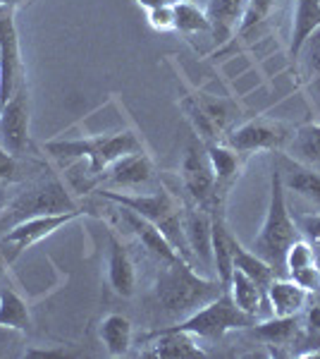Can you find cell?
Wrapping results in <instances>:
<instances>
[{
	"label": "cell",
	"mask_w": 320,
	"mask_h": 359,
	"mask_svg": "<svg viewBox=\"0 0 320 359\" xmlns=\"http://www.w3.org/2000/svg\"><path fill=\"white\" fill-rule=\"evenodd\" d=\"M96 194L101 199L110 201V204L130 208V211L139 213L141 218H146L148 223H153L172 242V247L179 252V257L184 262H189L191 254L182 230V208H179L177 199L170 192L160 189V192L153 194H120V192H110V189H98Z\"/></svg>",
	"instance_id": "cell-4"
},
{
	"label": "cell",
	"mask_w": 320,
	"mask_h": 359,
	"mask_svg": "<svg viewBox=\"0 0 320 359\" xmlns=\"http://www.w3.org/2000/svg\"><path fill=\"white\" fill-rule=\"evenodd\" d=\"M265 294L272 316H296L308 299V292L301 285H296L292 278H272Z\"/></svg>",
	"instance_id": "cell-18"
},
{
	"label": "cell",
	"mask_w": 320,
	"mask_h": 359,
	"mask_svg": "<svg viewBox=\"0 0 320 359\" xmlns=\"http://www.w3.org/2000/svg\"><path fill=\"white\" fill-rule=\"evenodd\" d=\"M17 172V163H15V156L8 151V149L0 144V184L13 180Z\"/></svg>",
	"instance_id": "cell-34"
},
{
	"label": "cell",
	"mask_w": 320,
	"mask_h": 359,
	"mask_svg": "<svg viewBox=\"0 0 320 359\" xmlns=\"http://www.w3.org/2000/svg\"><path fill=\"white\" fill-rule=\"evenodd\" d=\"M316 264V257H313V245L306 240H294L292 245H289L287 254H284V271H287V276L296 273V271L301 269H308V266Z\"/></svg>",
	"instance_id": "cell-30"
},
{
	"label": "cell",
	"mask_w": 320,
	"mask_h": 359,
	"mask_svg": "<svg viewBox=\"0 0 320 359\" xmlns=\"http://www.w3.org/2000/svg\"><path fill=\"white\" fill-rule=\"evenodd\" d=\"M108 283L115 294L130 299L137 292V271L127 247L115 237L108 235Z\"/></svg>",
	"instance_id": "cell-13"
},
{
	"label": "cell",
	"mask_w": 320,
	"mask_h": 359,
	"mask_svg": "<svg viewBox=\"0 0 320 359\" xmlns=\"http://www.w3.org/2000/svg\"><path fill=\"white\" fill-rule=\"evenodd\" d=\"M299 235H304L306 242H311L313 247H320V211L318 213H304V216L294 218Z\"/></svg>",
	"instance_id": "cell-32"
},
{
	"label": "cell",
	"mask_w": 320,
	"mask_h": 359,
	"mask_svg": "<svg viewBox=\"0 0 320 359\" xmlns=\"http://www.w3.org/2000/svg\"><path fill=\"white\" fill-rule=\"evenodd\" d=\"M194 3H199V5H206V3H208V0H194Z\"/></svg>",
	"instance_id": "cell-40"
},
{
	"label": "cell",
	"mask_w": 320,
	"mask_h": 359,
	"mask_svg": "<svg viewBox=\"0 0 320 359\" xmlns=\"http://www.w3.org/2000/svg\"><path fill=\"white\" fill-rule=\"evenodd\" d=\"M206 156L215 175V201H225L227 189L232 187V182H235L242 170L239 151H235V149H230V147H223V144H218V142H211V144H206Z\"/></svg>",
	"instance_id": "cell-16"
},
{
	"label": "cell",
	"mask_w": 320,
	"mask_h": 359,
	"mask_svg": "<svg viewBox=\"0 0 320 359\" xmlns=\"http://www.w3.org/2000/svg\"><path fill=\"white\" fill-rule=\"evenodd\" d=\"M196 101H199L201 111L206 113V118L211 120L213 130L223 132L232 118V111H230V106H227V101H223V98H218V96H211V94H196Z\"/></svg>",
	"instance_id": "cell-29"
},
{
	"label": "cell",
	"mask_w": 320,
	"mask_h": 359,
	"mask_svg": "<svg viewBox=\"0 0 320 359\" xmlns=\"http://www.w3.org/2000/svg\"><path fill=\"white\" fill-rule=\"evenodd\" d=\"M148 25L158 32H170L174 29V17H172V8H158L148 13Z\"/></svg>",
	"instance_id": "cell-33"
},
{
	"label": "cell",
	"mask_w": 320,
	"mask_h": 359,
	"mask_svg": "<svg viewBox=\"0 0 320 359\" xmlns=\"http://www.w3.org/2000/svg\"><path fill=\"white\" fill-rule=\"evenodd\" d=\"M69 211H79L72 194L67 192L60 180H48V182H41L29 192L20 194L10 206L0 208V233H8L13 225L27 221V218Z\"/></svg>",
	"instance_id": "cell-6"
},
{
	"label": "cell",
	"mask_w": 320,
	"mask_h": 359,
	"mask_svg": "<svg viewBox=\"0 0 320 359\" xmlns=\"http://www.w3.org/2000/svg\"><path fill=\"white\" fill-rule=\"evenodd\" d=\"M306 89H308V94H311L313 103H316V108L320 111V74H316V77H311V79H306Z\"/></svg>",
	"instance_id": "cell-37"
},
{
	"label": "cell",
	"mask_w": 320,
	"mask_h": 359,
	"mask_svg": "<svg viewBox=\"0 0 320 359\" xmlns=\"http://www.w3.org/2000/svg\"><path fill=\"white\" fill-rule=\"evenodd\" d=\"M227 292L232 294L235 304L239 306L242 311H246L249 316H260V306H263L265 290L256 280H251L246 273H242V271H237V269L232 271Z\"/></svg>",
	"instance_id": "cell-24"
},
{
	"label": "cell",
	"mask_w": 320,
	"mask_h": 359,
	"mask_svg": "<svg viewBox=\"0 0 320 359\" xmlns=\"http://www.w3.org/2000/svg\"><path fill=\"white\" fill-rule=\"evenodd\" d=\"M29 326H32V316H29L27 302L15 290L3 287L0 290V328L27 331Z\"/></svg>",
	"instance_id": "cell-26"
},
{
	"label": "cell",
	"mask_w": 320,
	"mask_h": 359,
	"mask_svg": "<svg viewBox=\"0 0 320 359\" xmlns=\"http://www.w3.org/2000/svg\"><path fill=\"white\" fill-rule=\"evenodd\" d=\"M84 211H69V213H46V216H34L27 221L13 225L8 233L0 237V254L5 264H13L20 254H25L29 247L39 245L41 240L50 237L55 230L65 228L67 223L77 221Z\"/></svg>",
	"instance_id": "cell-7"
},
{
	"label": "cell",
	"mask_w": 320,
	"mask_h": 359,
	"mask_svg": "<svg viewBox=\"0 0 320 359\" xmlns=\"http://www.w3.org/2000/svg\"><path fill=\"white\" fill-rule=\"evenodd\" d=\"M206 17L211 22V34L218 43H225L232 39V34L239 29L246 0H208L203 5Z\"/></svg>",
	"instance_id": "cell-17"
},
{
	"label": "cell",
	"mask_w": 320,
	"mask_h": 359,
	"mask_svg": "<svg viewBox=\"0 0 320 359\" xmlns=\"http://www.w3.org/2000/svg\"><path fill=\"white\" fill-rule=\"evenodd\" d=\"M280 175H282V184L284 189H292L304 199L313 201L320 208V172L316 168L299 163V161H292L287 168H280Z\"/></svg>",
	"instance_id": "cell-21"
},
{
	"label": "cell",
	"mask_w": 320,
	"mask_h": 359,
	"mask_svg": "<svg viewBox=\"0 0 320 359\" xmlns=\"http://www.w3.org/2000/svg\"><path fill=\"white\" fill-rule=\"evenodd\" d=\"M118 208H120V211H118L120 218L125 221L127 228H130L132 233L139 237V242H141V245L146 247L151 254H155L162 264L182 259L177 249L172 247V242L167 240V237L162 235L153 223H148L146 218H141L139 213H134V211H130V208H125V206H118Z\"/></svg>",
	"instance_id": "cell-14"
},
{
	"label": "cell",
	"mask_w": 320,
	"mask_h": 359,
	"mask_svg": "<svg viewBox=\"0 0 320 359\" xmlns=\"http://www.w3.org/2000/svg\"><path fill=\"white\" fill-rule=\"evenodd\" d=\"M277 0H246V10H244V17H242V25L237 32L239 34H246L249 29L258 27L260 22L270 15V10L275 8Z\"/></svg>",
	"instance_id": "cell-31"
},
{
	"label": "cell",
	"mask_w": 320,
	"mask_h": 359,
	"mask_svg": "<svg viewBox=\"0 0 320 359\" xmlns=\"http://www.w3.org/2000/svg\"><path fill=\"white\" fill-rule=\"evenodd\" d=\"M46 154L57 161H89V175L98 177L113 161L127 154L144 151L141 142L134 132H110V135H96L84 139H53L43 144Z\"/></svg>",
	"instance_id": "cell-3"
},
{
	"label": "cell",
	"mask_w": 320,
	"mask_h": 359,
	"mask_svg": "<svg viewBox=\"0 0 320 359\" xmlns=\"http://www.w3.org/2000/svg\"><path fill=\"white\" fill-rule=\"evenodd\" d=\"M179 177H182L184 189L194 199V204L208 211L215 201V175L211 170V163H208V156H203L194 144L184 151Z\"/></svg>",
	"instance_id": "cell-11"
},
{
	"label": "cell",
	"mask_w": 320,
	"mask_h": 359,
	"mask_svg": "<svg viewBox=\"0 0 320 359\" xmlns=\"http://www.w3.org/2000/svg\"><path fill=\"white\" fill-rule=\"evenodd\" d=\"M151 175H153V168H151V158L144 151L122 156V158L113 161V163L103 170V177H106L110 184H115V187H127V189L146 184Z\"/></svg>",
	"instance_id": "cell-15"
},
{
	"label": "cell",
	"mask_w": 320,
	"mask_h": 359,
	"mask_svg": "<svg viewBox=\"0 0 320 359\" xmlns=\"http://www.w3.org/2000/svg\"><path fill=\"white\" fill-rule=\"evenodd\" d=\"M225 290L223 283L199 276L184 259L165 262L155 278V299L160 309L174 318H187L196 309L218 299Z\"/></svg>",
	"instance_id": "cell-1"
},
{
	"label": "cell",
	"mask_w": 320,
	"mask_h": 359,
	"mask_svg": "<svg viewBox=\"0 0 320 359\" xmlns=\"http://www.w3.org/2000/svg\"><path fill=\"white\" fill-rule=\"evenodd\" d=\"M306 333L320 340V306H311L306 311Z\"/></svg>",
	"instance_id": "cell-35"
},
{
	"label": "cell",
	"mask_w": 320,
	"mask_h": 359,
	"mask_svg": "<svg viewBox=\"0 0 320 359\" xmlns=\"http://www.w3.org/2000/svg\"><path fill=\"white\" fill-rule=\"evenodd\" d=\"M253 333L267 345H289L299 333V321L296 316H272L270 321H263L258 326L253 323Z\"/></svg>",
	"instance_id": "cell-27"
},
{
	"label": "cell",
	"mask_w": 320,
	"mask_h": 359,
	"mask_svg": "<svg viewBox=\"0 0 320 359\" xmlns=\"http://www.w3.org/2000/svg\"><path fill=\"white\" fill-rule=\"evenodd\" d=\"M98 340L108 350V355L122 357L132 347V321L122 314H108L98 323Z\"/></svg>",
	"instance_id": "cell-22"
},
{
	"label": "cell",
	"mask_w": 320,
	"mask_h": 359,
	"mask_svg": "<svg viewBox=\"0 0 320 359\" xmlns=\"http://www.w3.org/2000/svg\"><path fill=\"white\" fill-rule=\"evenodd\" d=\"M174 3H177V0H137L139 8H144L146 13H151V10H158V8H172Z\"/></svg>",
	"instance_id": "cell-36"
},
{
	"label": "cell",
	"mask_w": 320,
	"mask_h": 359,
	"mask_svg": "<svg viewBox=\"0 0 320 359\" xmlns=\"http://www.w3.org/2000/svg\"><path fill=\"white\" fill-rule=\"evenodd\" d=\"M292 135H294L292 127L280 123V120L256 118L239 127H235V130L227 135V147L239 154L280 151V149H287Z\"/></svg>",
	"instance_id": "cell-8"
},
{
	"label": "cell",
	"mask_w": 320,
	"mask_h": 359,
	"mask_svg": "<svg viewBox=\"0 0 320 359\" xmlns=\"http://www.w3.org/2000/svg\"><path fill=\"white\" fill-rule=\"evenodd\" d=\"M253 323L256 316H249L246 311H242L235 304L232 294L225 290L218 299H213L206 306L196 309L194 314L182 318L177 326H167L162 331H182L203 340H223L227 333L242 331V328H249Z\"/></svg>",
	"instance_id": "cell-5"
},
{
	"label": "cell",
	"mask_w": 320,
	"mask_h": 359,
	"mask_svg": "<svg viewBox=\"0 0 320 359\" xmlns=\"http://www.w3.org/2000/svg\"><path fill=\"white\" fill-rule=\"evenodd\" d=\"M172 17H174V29L184 34L194 32H211V22L206 17V10L194 0H177L172 5Z\"/></svg>",
	"instance_id": "cell-28"
},
{
	"label": "cell",
	"mask_w": 320,
	"mask_h": 359,
	"mask_svg": "<svg viewBox=\"0 0 320 359\" xmlns=\"http://www.w3.org/2000/svg\"><path fill=\"white\" fill-rule=\"evenodd\" d=\"M294 240H299V228H296V221L289 213L287 189L282 184L280 165L272 163L270 199H267L265 208V221L260 225L258 235L253 237L251 252H256L263 262L270 264L277 273V271L284 269V254H287V249Z\"/></svg>",
	"instance_id": "cell-2"
},
{
	"label": "cell",
	"mask_w": 320,
	"mask_h": 359,
	"mask_svg": "<svg viewBox=\"0 0 320 359\" xmlns=\"http://www.w3.org/2000/svg\"><path fill=\"white\" fill-rule=\"evenodd\" d=\"M316 29H320V0H296L292 17V36H289V57L296 60L301 46Z\"/></svg>",
	"instance_id": "cell-20"
},
{
	"label": "cell",
	"mask_w": 320,
	"mask_h": 359,
	"mask_svg": "<svg viewBox=\"0 0 320 359\" xmlns=\"http://www.w3.org/2000/svg\"><path fill=\"white\" fill-rule=\"evenodd\" d=\"M25 84V62L20 50V34L15 25V8H0V106Z\"/></svg>",
	"instance_id": "cell-9"
},
{
	"label": "cell",
	"mask_w": 320,
	"mask_h": 359,
	"mask_svg": "<svg viewBox=\"0 0 320 359\" xmlns=\"http://www.w3.org/2000/svg\"><path fill=\"white\" fill-rule=\"evenodd\" d=\"M182 230L187 240L189 254L199 259V264H213V218L211 211L201 206L184 208L182 211Z\"/></svg>",
	"instance_id": "cell-12"
},
{
	"label": "cell",
	"mask_w": 320,
	"mask_h": 359,
	"mask_svg": "<svg viewBox=\"0 0 320 359\" xmlns=\"http://www.w3.org/2000/svg\"><path fill=\"white\" fill-rule=\"evenodd\" d=\"M25 3H27V0H10V5H13L15 10H17V8H22Z\"/></svg>",
	"instance_id": "cell-38"
},
{
	"label": "cell",
	"mask_w": 320,
	"mask_h": 359,
	"mask_svg": "<svg viewBox=\"0 0 320 359\" xmlns=\"http://www.w3.org/2000/svg\"><path fill=\"white\" fill-rule=\"evenodd\" d=\"M289 158L306 165H320V123H308L294 130L287 144Z\"/></svg>",
	"instance_id": "cell-25"
},
{
	"label": "cell",
	"mask_w": 320,
	"mask_h": 359,
	"mask_svg": "<svg viewBox=\"0 0 320 359\" xmlns=\"http://www.w3.org/2000/svg\"><path fill=\"white\" fill-rule=\"evenodd\" d=\"M232 262H235L237 271L246 273L251 280L258 283L263 290H267V285L272 283V278L277 276L270 264L263 262V259H260L256 252H251V249L244 247L237 237H232Z\"/></svg>",
	"instance_id": "cell-23"
},
{
	"label": "cell",
	"mask_w": 320,
	"mask_h": 359,
	"mask_svg": "<svg viewBox=\"0 0 320 359\" xmlns=\"http://www.w3.org/2000/svg\"><path fill=\"white\" fill-rule=\"evenodd\" d=\"M10 5V0H0V8H8ZM10 8H13V5H10Z\"/></svg>",
	"instance_id": "cell-39"
},
{
	"label": "cell",
	"mask_w": 320,
	"mask_h": 359,
	"mask_svg": "<svg viewBox=\"0 0 320 359\" xmlns=\"http://www.w3.org/2000/svg\"><path fill=\"white\" fill-rule=\"evenodd\" d=\"M29 91L20 84L17 91L0 106V144L13 156L29 147Z\"/></svg>",
	"instance_id": "cell-10"
},
{
	"label": "cell",
	"mask_w": 320,
	"mask_h": 359,
	"mask_svg": "<svg viewBox=\"0 0 320 359\" xmlns=\"http://www.w3.org/2000/svg\"><path fill=\"white\" fill-rule=\"evenodd\" d=\"M151 343V357L162 359H189V357H206V350L196 343L194 335L182 331H155Z\"/></svg>",
	"instance_id": "cell-19"
}]
</instances>
